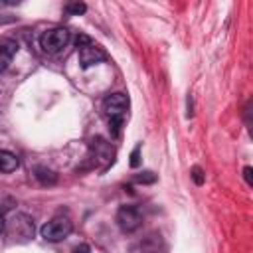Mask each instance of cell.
<instances>
[{"label":"cell","mask_w":253,"mask_h":253,"mask_svg":"<svg viewBox=\"0 0 253 253\" xmlns=\"http://www.w3.org/2000/svg\"><path fill=\"white\" fill-rule=\"evenodd\" d=\"M71 40V34L67 28H51L45 30L40 36V45L45 53H59Z\"/></svg>","instance_id":"obj_1"},{"label":"cell","mask_w":253,"mask_h":253,"mask_svg":"<svg viewBox=\"0 0 253 253\" xmlns=\"http://www.w3.org/2000/svg\"><path fill=\"white\" fill-rule=\"evenodd\" d=\"M73 231V223L67 219V217H53L49 219L47 223L42 225L40 233L45 241L49 243H57V241H63L69 233Z\"/></svg>","instance_id":"obj_2"},{"label":"cell","mask_w":253,"mask_h":253,"mask_svg":"<svg viewBox=\"0 0 253 253\" xmlns=\"http://www.w3.org/2000/svg\"><path fill=\"white\" fill-rule=\"evenodd\" d=\"M117 225L121 227L123 233H132L142 225V213L136 206H121L117 210Z\"/></svg>","instance_id":"obj_3"},{"label":"cell","mask_w":253,"mask_h":253,"mask_svg":"<svg viewBox=\"0 0 253 253\" xmlns=\"http://www.w3.org/2000/svg\"><path fill=\"white\" fill-rule=\"evenodd\" d=\"M77 53H79V63H81L83 69H89V67H93V65H97V63H101V61L107 59L105 49L99 47L93 42L87 43V45H83V47H77Z\"/></svg>","instance_id":"obj_4"},{"label":"cell","mask_w":253,"mask_h":253,"mask_svg":"<svg viewBox=\"0 0 253 253\" xmlns=\"http://www.w3.org/2000/svg\"><path fill=\"white\" fill-rule=\"evenodd\" d=\"M91 152L95 156V162H105L103 170L109 168L115 162V148L111 146V142H107V140H103L99 136L91 140Z\"/></svg>","instance_id":"obj_5"},{"label":"cell","mask_w":253,"mask_h":253,"mask_svg":"<svg viewBox=\"0 0 253 253\" xmlns=\"http://www.w3.org/2000/svg\"><path fill=\"white\" fill-rule=\"evenodd\" d=\"M103 109L109 117H125L128 109V97L125 93H111L103 101Z\"/></svg>","instance_id":"obj_6"},{"label":"cell","mask_w":253,"mask_h":253,"mask_svg":"<svg viewBox=\"0 0 253 253\" xmlns=\"http://www.w3.org/2000/svg\"><path fill=\"white\" fill-rule=\"evenodd\" d=\"M18 53V43L14 40H2L0 42V71H6Z\"/></svg>","instance_id":"obj_7"},{"label":"cell","mask_w":253,"mask_h":253,"mask_svg":"<svg viewBox=\"0 0 253 253\" xmlns=\"http://www.w3.org/2000/svg\"><path fill=\"white\" fill-rule=\"evenodd\" d=\"M20 160L16 154L8 152V150H0V172H14L18 170Z\"/></svg>","instance_id":"obj_8"},{"label":"cell","mask_w":253,"mask_h":253,"mask_svg":"<svg viewBox=\"0 0 253 253\" xmlns=\"http://www.w3.org/2000/svg\"><path fill=\"white\" fill-rule=\"evenodd\" d=\"M34 176H36V180H38L40 184H43V186H53V184L57 182V174H55L53 170H49V168H43V166H38Z\"/></svg>","instance_id":"obj_9"},{"label":"cell","mask_w":253,"mask_h":253,"mask_svg":"<svg viewBox=\"0 0 253 253\" xmlns=\"http://www.w3.org/2000/svg\"><path fill=\"white\" fill-rule=\"evenodd\" d=\"M121 128H123V117H109V132L113 138L121 134Z\"/></svg>","instance_id":"obj_10"},{"label":"cell","mask_w":253,"mask_h":253,"mask_svg":"<svg viewBox=\"0 0 253 253\" xmlns=\"http://www.w3.org/2000/svg\"><path fill=\"white\" fill-rule=\"evenodd\" d=\"M134 182H138V184H154L156 182V174L150 172V170H144V172L134 176Z\"/></svg>","instance_id":"obj_11"},{"label":"cell","mask_w":253,"mask_h":253,"mask_svg":"<svg viewBox=\"0 0 253 253\" xmlns=\"http://www.w3.org/2000/svg\"><path fill=\"white\" fill-rule=\"evenodd\" d=\"M65 10H67L69 14H73V16H81V14L87 12V6H85L83 2H71V4L65 6Z\"/></svg>","instance_id":"obj_12"},{"label":"cell","mask_w":253,"mask_h":253,"mask_svg":"<svg viewBox=\"0 0 253 253\" xmlns=\"http://www.w3.org/2000/svg\"><path fill=\"white\" fill-rule=\"evenodd\" d=\"M192 180H194L196 186H202V184H204V172H202L200 166H194V168H192Z\"/></svg>","instance_id":"obj_13"},{"label":"cell","mask_w":253,"mask_h":253,"mask_svg":"<svg viewBox=\"0 0 253 253\" xmlns=\"http://www.w3.org/2000/svg\"><path fill=\"white\" fill-rule=\"evenodd\" d=\"M130 168H138L140 166V146H136L132 152H130Z\"/></svg>","instance_id":"obj_14"},{"label":"cell","mask_w":253,"mask_h":253,"mask_svg":"<svg viewBox=\"0 0 253 253\" xmlns=\"http://www.w3.org/2000/svg\"><path fill=\"white\" fill-rule=\"evenodd\" d=\"M93 40L89 38V36H85V34H79L77 38H75V45L77 47H83V45H87V43H91Z\"/></svg>","instance_id":"obj_15"},{"label":"cell","mask_w":253,"mask_h":253,"mask_svg":"<svg viewBox=\"0 0 253 253\" xmlns=\"http://www.w3.org/2000/svg\"><path fill=\"white\" fill-rule=\"evenodd\" d=\"M253 168L251 166H245L243 168V178H245V182H247V186H253Z\"/></svg>","instance_id":"obj_16"},{"label":"cell","mask_w":253,"mask_h":253,"mask_svg":"<svg viewBox=\"0 0 253 253\" xmlns=\"http://www.w3.org/2000/svg\"><path fill=\"white\" fill-rule=\"evenodd\" d=\"M71 253H91V249H89V245L79 243V245H75V247L71 249Z\"/></svg>","instance_id":"obj_17"},{"label":"cell","mask_w":253,"mask_h":253,"mask_svg":"<svg viewBox=\"0 0 253 253\" xmlns=\"http://www.w3.org/2000/svg\"><path fill=\"white\" fill-rule=\"evenodd\" d=\"M2 231H4V217L0 215V233H2Z\"/></svg>","instance_id":"obj_18"}]
</instances>
